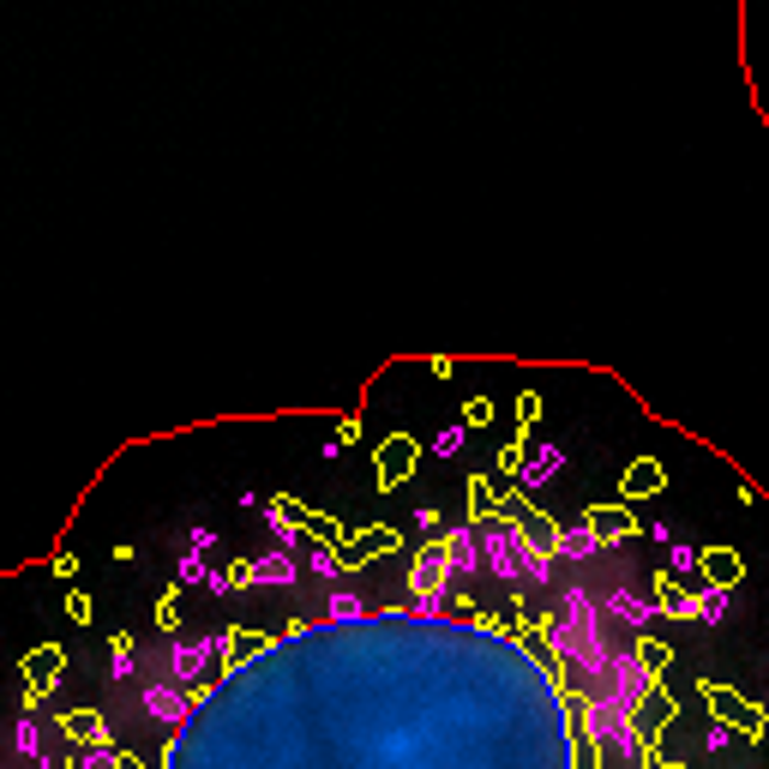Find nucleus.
Segmentation results:
<instances>
[{
    "label": "nucleus",
    "instance_id": "3",
    "mask_svg": "<svg viewBox=\"0 0 769 769\" xmlns=\"http://www.w3.org/2000/svg\"><path fill=\"white\" fill-rule=\"evenodd\" d=\"M632 661L644 668L649 679L661 686V668H668V644H656V637H637V649H632Z\"/></svg>",
    "mask_w": 769,
    "mask_h": 769
},
{
    "label": "nucleus",
    "instance_id": "1",
    "mask_svg": "<svg viewBox=\"0 0 769 769\" xmlns=\"http://www.w3.org/2000/svg\"><path fill=\"white\" fill-rule=\"evenodd\" d=\"M703 698H710L715 722H727L734 734H746V739H758V734H764V710H758V703H746L739 691H722V686H710Z\"/></svg>",
    "mask_w": 769,
    "mask_h": 769
},
{
    "label": "nucleus",
    "instance_id": "6",
    "mask_svg": "<svg viewBox=\"0 0 769 769\" xmlns=\"http://www.w3.org/2000/svg\"><path fill=\"white\" fill-rule=\"evenodd\" d=\"M625 487H632V493H656V487H661V469H656V464H637Z\"/></svg>",
    "mask_w": 769,
    "mask_h": 769
},
{
    "label": "nucleus",
    "instance_id": "5",
    "mask_svg": "<svg viewBox=\"0 0 769 769\" xmlns=\"http://www.w3.org/2000/svg\"><path fill=\"white\" fill-rule=\"evenodd\" d=\"M703 566H710L715 583H734V577H739V559L734 554H703Z\"/></svg>",
    "mask_w": 769,
    "mask_h": 769
},
{
    "label": "nucleus",
    "instance_id": "4",
    "mask_svg": "<svg viewBox=\"0 0 769 769\" xmlns=\"http://www.w3.org/2000/svg\"><path fill=\"white\" fill-rule=\"evenodd\" d=\"M589 535H595V542H613V535H632V517H625V511H589Z\"/></svg>",
    "mask_w": 769,
    "mask_h": 769
},
{
    "label": "nucleus",
    "instance_id": "2",
    "mask_svg": "<svg viewBox=\"0 0 769 769\" xmlns=\"http://www.w3.org/2000/svg\"><path fill=\"white\" fill-rule=\"evenodd\" d=\"M409 464H415V445H409V439H391V445H384V452H379V476H384V487L403 481V476H409Z\"/></svg>",
    "mask_w": 769,
    "mask_h": 769
}]
</instances>
